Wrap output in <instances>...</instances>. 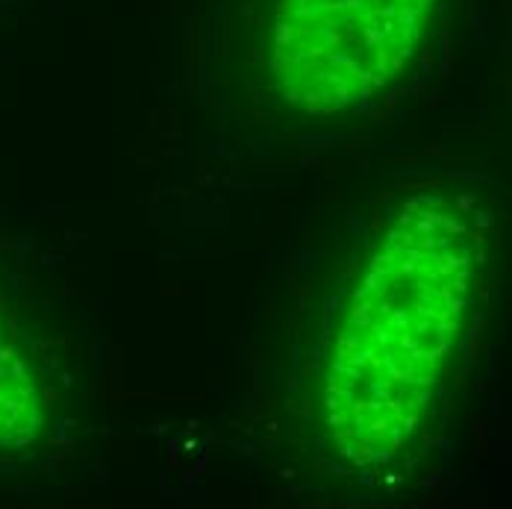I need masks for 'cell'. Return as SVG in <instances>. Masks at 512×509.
<instances>
[{"mask_svg": "<svg viewBox=\"0 0 512 509\" xmlns=\"http://www.w3.org/2000/svg\"><path fill=\"white\" fill-rule=\"evenodd\" d=\"M477 230L424 192L395 212L336 324L321 418L339 459L389 468L424 430L460 339L477 271Z\"/></svg>", "mask_w": 512, "mask_h": 509, "instance_id": "cell-1", "label": "cell"}, {"mask_svg": "<svg viewBox=\"0 0 512 509\" xmlns=\"http://www.w3.org/2000/svg\"><path fill=\"white\" fill-rule=\"evenodd\" d=\"M445 0H274L268 77L304 118L348 115L386 95L421 56Z\"/></svg>", "mask_w": 512, "mask_h": 509, "instance_id": "cell-2", "label": "cell"}, {"mask_svg": "<svg viewBox=\"0 0 512 509\" xmlns=\"http://www.w3.org/2000/svg\"><path fill=\"white\" fill-rule=\"evenodd\" d=\"M42 430V392L36 377L0 321V448L21 451Z\"/></svg>", "mask_w": 512, "mask_h": 509, "instance_id": "cell-3", "label": "cell"}]
</instances>
